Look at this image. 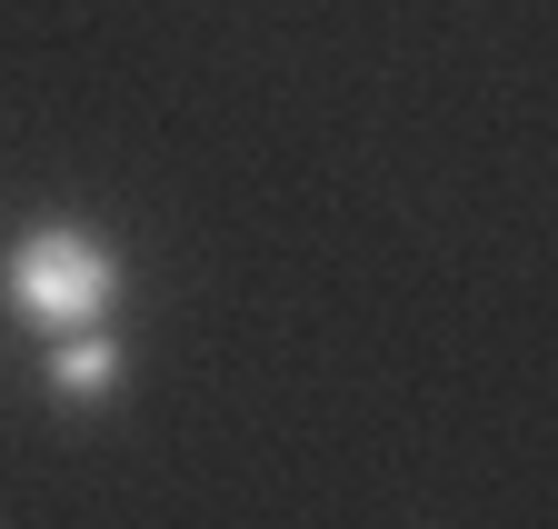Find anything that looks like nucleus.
<instances>
[{
	"label": "nucleus",
	"instance_id": "f03ea898",
	"mask_svg": "<svg viewBox=\"0 0 558 529\" xmlns=\"http://www.w3.org/2000/svg\"><path fill=\"white\" fill-rule=\"evenodd\" d=\"M120 380H130L120 329H60V340L40 350V389H50L60 410H110V400H120Z\"/></svg>",
	"mask_w": 558,
	"mask_h": 529
},
{
	"label": "nucleus",
	"instance_id": "f257e3e1",
	"mask_svg": "<svg viewBox=\"0 0 558 529\" xmlns=\"http://www.w3.org/2000/svg\"><path fill=\"white\" fill-rule=\"evenodd\" d=\"M120 250L81 220H31L11 250H0V310H11L21 329H40V340H60V329H110L120 310Z\"/></svg>",
	"mask_w": 558,
	"mask_h": 529
}]
</instances>
